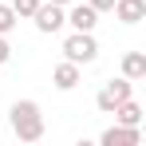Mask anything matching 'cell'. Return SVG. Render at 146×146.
Here are the masks:
<instances>
[{
	"label": "cell",
	"mask_w": 146,
	"mask_h": 146,
	"mask_svg": "<svg viewBox=\"0 0 146 146\" xmlns=\"http://www.w3.org/2000/svg\"><path fill=\"white\" fill-rule=\"evenodd\" d=\"M8 122H12V134L20 142H40L44 138V111L36 99H16L8 107Z\"/></svg>",
	"instance_id": "1"
},
{
	"label": "cell",
	"mask_w": 146,
	"mask_h": 146,
	"mask_svg": "<svg viewBox=\"0 0 146 146\" xmlns=\"http://www.w3.org/2000/svg\"><path fill=\"white\" fill-rule=\"evenodd\" d=\"M63 59H71V63H95L99 59V44L91 32H71L67 40H63Z\"/></svg>",
	"instance_id": "2"
},
{
	"label": "cell",
	"mask_w": 146,
	"mask_h": 146,
	"mask_svg": "<svg viewBox=\"0 0 146 146\" xmlns=\"http://www.w3.org/2000/svg\"><path fill=\"white\" fill-rule=\"evenodd\" d=\"M130 91H134V83H130L126 75H122V79H107V83L99 87V95H95V107L103 111V115H111L122 99H130Z\"/></svg>",
	"instance_id": "3"
},
{
	"label": "cell",
	"mask_w": 146,
	"mask_h": 146,
	"mask_svg": "<svg viewBox=\"0 0 146 146\" xmlns=\"http://www.w3.org/2000/svg\"><path fill=\"white\" fill-rule=\"evenodd\" d=\"M36 28L44 32V36H51V32H59L63 28V20H67V12H63V4H51V0H40V8H36Z\"/></svg>",
	"instance_id": "4"
},
{
	"label": "cell",
	"mask_w": 146,
	"mask_h": 146,
	"mask_svg": "<svg viewBox=\"0 0 146 146\" xmlns=\"http://www.w3.org/2000/svg\"><path fill=\"white\" fill-rule=\"evenodd\" d=\"M99 142H103V146H138V142H142V130H138V126H122V122H115L111 130H103Z\"/></svg>",
	"instance_id": "5"
},
{
	"label": "cell",
	"mask_w": 146,
	"mask_h": 146,
	"mask_svg": "<svg viewBox=\"0 0 146 146\" xmlns=\"http://www.w3.org/2000/svg\"><path fill=\"white\" fill-rule=\"evenodd\" d=\"M79 79H83V67L71 63V59L55 63V71H51V83H55L59 91H75V87H79Z\"/></svg>",
	"instance_id": "6"
},
{
	"label": "cell",
	"mask_w": 146,
	"mask_h": 146,
	"mask_svg": "<svg viewBox=\"0 0 146 146\" xmlns=\"http://www.w3.org/2000/svg\"><path fill=\"white\" fill-rule=\"evenodd\" d=\"M63 24H71L75 32H95L99 12L91 8V4H71V12H67V20H63Z\"/></svg>",
	"instance_id": "7"
},
{
	"label": "cell",
	"mask_w": 146,
	"mask_h": 146,
	"mask_svg": "<svg viewBox=\"0 0 146 146\" xmlns=\"http://www.w3.org/2000/svg\"><path fill=\"white\" fill-rule=\"evenodd\" d=\"M111 12L119 16L122 24H138V20H146V0H115Z\"/></svg>",
	"instance_id": "8"
},
{
	"label": "cell",
	"mask_w": 146,
	"mask_h": 146,
	"mask_svg": "<svg viewBox=\"0 0 146 146\" xmlns=\"http://www.w3.org/2000/svg\"><path fill=\"white\" fill-rule=\"evenodd\" d=\"M111 115H115V122H122V126H142V107L134 103V95H130V99H122V103L111 111Z\"/></svg>",
	"instance_id": "9"
},
{
	"label": "cell",
	"mask_w": 146,
	"mask_h": 146,
	"mask_svg": "<svg viewBox=\"0 0 146 146\" xmlns=\"http://www.w3.org/2000/svg\"><path fill=\"white\" fill-rule=\"evenodd\" d=\"M122 75H126L130 83L146 79V51H126V55H122Z\"/></svg>",
	"instance_id": "10"
},
{
	"label": "cell",
	"mask_w": 146,
	"mask_h": 146,
	"mask_svg": "<svg viewBox=\"0 0 146 146\" xmlns=\"http://www.w3.org/2000/svg\"><path fill=\"white\" fill-rule=\"evenodd\" d=\"M36 8H40V0H12L16 20H32V16H36Z\"/></svg>",
	"instance_id": "11"
},
{
	"label": "cell",
	"mask_w": 146,
	"mask_h": 146,
	"mask_svg": "<svg viewBox=\"0 0 146 146\" xmlns=\"http://www.w3.org/2000/svg\"><path fill=\"white\" fill-rule=\"evenodd\" d=\"M16 28V12H12V4H0V36H8Z\"/></svg>",
	"instance_id": "12"
},
{
	"label": "cell",
	"mask_w": 146,
	"mask_h": 146,
	"mask_svg": "<svg viewBox=\"0 0 146 146\" xmlns=\"http://www.w3.org/2000/svg\"><path fill=\"white\" fill-rule=\"evenodd\" d=\"M12 59V44H8V36H0V67Z\"/></svg>",
	"instance_id": "13"
},
{
	"label": "cell",
	"mask_w": 146,
	"mask_h": 146,
	"mask_svg": "<svg viewBox=\"0 0 146 146\" xmlns=\"http://www.w3.org/2000/svg\"><path fill=\"white\" fill-rule=\"evenodd\" d=\"M87 4H91L95 12H111V8H115V0H87Z\"/></svg>",
	"instance_id": "14"
},
{
	"label": "cell",
	"mask_w": 146,
	"mask_h": 146,
	"mask_svg": "<svg viewBox=\"0 0 146 146\" xmlns=\"http://www.w3.org/2000/svg\"><path fill=\"white\" fill-rule=\"evenodd\" d=\"M51 4H63V8H67V4H71V0H51Z\"/></svg>",
	"instance_id": "15"
}]
</instances>
